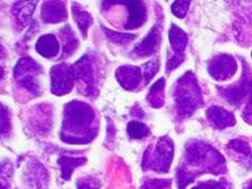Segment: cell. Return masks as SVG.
<instances>
[{
	"instance_id": "obj_32",
	"label": "cell",
	"mask_w": 252,
	"mask_h": 189,
	"mask_svg": "<svg viewBox=\"0 0 252 189\" xmlns=\"http://www.w3.org/2000/svg\"><path fill=\"white\" fill-rule=\"evenodd\" d=\"M199 186L203 189H226L225 182H217V181L200 183Z\"/></svg>"
},
{
	"instance_id": "obj_28",
	"label": "cell",
	"mask_w": 252,
	"mask_h": 189,
	"mask_svg": "<svg viewBox=\"0 0 252 189\" xmlns=\"http://www.w3.org/2000/svg\"><path fill=\"white\" fill-rule=\"evenodd\" d=\"M77 186H78V189H99L100 184L98 180L90 176V177H85V179L79 180Z\"/></svg>"
},
{
	"instance_id": "obj_19",
	"label": "cell",
	"mask_w": 252,
	"mask_h": 189,
	"mask_svg": "<svg viewBox=\"0 0 252 189\" xmlns=\"http://www.w3.org/2000/svg\"><path fill=\"white\" fill-rule=\"evenodd\" d=\"M59 164L62 169V177L65 181H68L70 179L72 174V171L78 168L79 165H82L87 162L85 158H74V157H60L59 158Z\"/></svg>"
},
{
	"instance_id": "obj_29",
	"label": "cell",
	"mask_w": 252,
	"mask_h": 189,
	"mask_svg": "<svg viewBox=\"0 0 252 189\" xmlns=\"http://www.w3.org/2000/svg\"><path fill=\"white\" fill-rule=\"evenodd\" d=\"M170 185L169 180H151L146 182L141 189H165Z\"/></svg>"
},
{
	"instance_id": "obj_33",
	"label": "cell",
	"mask_w": 252,
	"mask_h": 189,
	"mask_svg": "<svg viewBox=\"0 0 252 189\" xmlns=\"http://www.w3.org/2000/svg\"><path fill=\"white\" fill-rule=\"evenodd\" d=\"M242 116L245 119L246 122L249 124H252V92L250 93V99L247 103V105H246V107H245Z\"/></svg>"
},
{
	"instance_id": "obj_23",
	"label": "cell",
	"mask_w": 252,
	"mask_h": 189,
	"mask_svg": "<svg viewBox=\"0 0 252 189\" xmlns=\"http://www.w3.org/2000/svg\"><path fill=\"white\" fill-rule=\"evenodd\" d=\"M102 30H104L107 37L110 39L111 41L114 42V43H120V44L127 43V42L130 41V40H134L136 38V36L133 35V34L117 33V32H113V31L108 30V28H106L104 26H102Z\"/></svg>"
},
{
	"instance_id": "obj_26",
	"label": "cell",
	"mask_w": 252,
	"mask_h": 189,
	"mask_svg": "<svg viewBox=\"0 0 252 189\" xmlns=\"http://www.w3.org/2000/svg\"><path fill=\"white\" fill-rule=\"evenodd\" d=\"M158 61H150L144 66V77L146 83H148L154 76H156V74L158 72Z\"/></svg>"
},
{
	"instance_id": "obj_3",
	"label": "cell",
	"mask_w": 252,
	"mask_h": 189,
	"mask_svg": "<svg viewBox=\"0 0 252 189\" xmlns=\"http://www.w3.org/2000/svg\"><path fill=\"white\" fill-rule=\"evenodd\" d=\"M186 161L191 167H202L210 173H224L225 161L219 151L203 142L189 143L186 150Z\"/></svg>"
},
{
	"instance_id": "obj_2",
	"label": "cell",
	"mask_w": 252,
	"mask_h": 189,
	"mask_svg": "<svg viewBox=\"0 0 252 189\" xmlns=\"http://www.w3.org/2000/svg\"><path fill=\"white\" fill-rule=\"evenodd\" d=\"M174 99L177 112L183 118L189 117L203 105L202 91L198 87L195 76L192 73H187L178 80Z\"/></svg>"
},
{
	"instance_id": "obj_25",
	"label": "cell",
	"mask_w": 252,
	"mask_h": 189,
	"mask_svg": "<svg viewBox=\"0 0 252 189\" xmlns=\"http://www.w3.org/2000/svg\"><path fill=\"white\" fill-rule=\"evenodd\" d=\"M228 147H230L231 150L242 153V154H245V156H247V157H249L251 154V150H250V146L248 145V143H246L242 140L232 141L230 144H228Z\"/></svg>"
},
{
	"instance_id": "obj_36",
	"label": "cell",
	"mask_w": 252,
	"mask_h": 189,
	"mask_svg": "<svg viewBox=\"0 0 252 189\" xmlns=\"http://www.w3.org/2000/svg\"><path fill=\"white\" fill-rule=\"evenodd\" d=\"M0 189H7V187H5L2 183H0Z\"/></svg>"
},
{
	"instance_id": "obj_31",
	"label": "cell",
	"mask_w": 252,
	"mask_h": 189,
	"mask_svg": "<svg viewBox=\"0 0 252 189\" xmlns=\"http://www.w3.org/2000/svg\"><path fill=\"white\" fill-rule=\"evenodd\" d=\"M12 175V165L9 162L0 163V180L8 181Z\"/></svg>"
},
{
	"instance_id": "obj_21",
	"label": "cell",
	"mask_w": 252,
	"mask_h": 189,
	"mask_svg": "<svg viewBox=\"0 0 252 189\" xmlns=\"http://www.w3.org/2000/svg\"><path fill=\"white\" fill-rule=\"evenodd\" d=\"M72 14H73L74 20H76L77 24L80 28V31L82 32L83 37H85L87 36V31L92 25V23H93V19H92L91 14L88 13L87 11L81 9V7H78L77 4L72 5Z\"/></svg>"
},
{
	"instance_id": "obj_4",
	"label": "cell",
	"mask_w": 252,
	"mask_h": 189,
	"mask_svg": "<svg viewBox=\"0 0 252 189\" xmlns=\"http://www.w3.org/2000/svg\"><path fill=\"white\" fill-rule=\"evenodd\" d=\"M173 157L174 144L169 137L165 136L158 140L152 151L150 148L147 151L142 161V167L152 169L158 173H166L170 168Z\"/></svg>"
},
{
	"instance_id": "obj_24",
	"label": "cell",
	"mask_w": 252,
	"mask_h": 189,
	"mask_svg": "<svg viewBox=\"0 0 252 189\" xmlns=\"http://www.w3.org/2000/svg\"><path fill=\"white\" fill-rule=\"evenodd\" d=\"M11 130L10 113L4 105L0 104V136H7Z\"/></svg>"
},
{
	"instance_id": "obj_15",
	"label": "cell",
	"mask_w": 252,
	"mask_h": 189,
	"mask_svg": "<svg viewBox=\"0 0 252 189\" xmlns=\"http://www.w3.org/2000/svg\"><path fill=\"white\" fill-rule=\"evenodd\" d=\"M36 50L43 57L52 59V57L56 56L60 52V43L54 35L48 34V35H43L38 39Z\"/></svg>"
},
{
	"instance_id": "obj_11",
	"label": "cell",
	"mask_w": 252,
	"mask_h": 189,
	"mask_svg": "<svg viewBox=\"0 0 252 189\" xmlns=\"http://www.w3.org/2000/svg\"><path fill=\"white\" fill-rule=\"evenodd\" d=\"M159 41H161V28L157 25L151 28L146 38L134 49L133 53L140 57L151 55L156 52Z\"/></svg>"
},
{
	"instance_id": "obj_30",
	"label": "cell",
	"mask_w": 252,
	"mask_h": 189,
	"mask_svg": "<svg viewBox=\"0 0 252 189\" xmlns=\"http://www.w3.org/2000/svg\"><path fill=\"white\" fill-rule=\"evenodd\" d=\"M185 61V54H175L169 56V59L167 61V71L171 72L176 70L177 67L181 65V63Z\"/></svg>"
},
{
	"instance_id": "obj_17",
	"label": "cell",
	"mask_w": 252,
	"mask_h": 189,
	"mask_svg": "<svg viewBox=\"0 0 252 189\" xmlns=\"http://www.w3.org/2000/svg\"><path fill=\"white\" fill-rule=\"evenodd\" d=\"M169 41L173 53L175 54H183L187 44H188V36L181 28L176 25H171L169 30Z\"/></svg>"
},
{
	"instance_id": "obj_14",
	"label": "cell",
	"mask_w": 252,
	"mask_h": 189,
	"mask_svg": "<svg viewBox=\"0 0 252 189\" xmlns=\"http://www.w3.org/2000/svg\"><path fill=\"white\" fill-rule=\"evenodd\" d=\"M41 18L45 23H60L67 19L65 2L47 1L41 9Z\"/></svg>"
},
{
	"instance_id": "obj_13",
	"label": "cell",
	"mask_w": 252,
	"mask_h": 189,
	"mask_svg": "<svg viewBox=\"0 0 252 189\" xmlns=\"http://www.w3.org/2000/svg\"><path fill=\"white\" fill-rule=\"evenodd\" d=\"M127 5L129 16L126 23V30H136L140 27L147 20V9L142 1H128L121 2Z\"/></svg>"
},
{
	"instance_id": "obj_5",
	"label": "cell",
	"mask_w": 252,
	"mask_h": 189,
	"mask_svg": "<svg viewBox=\"0 0 252 189\" xmlns=\"http://www.w3.org/2000/svg\"><path fill=\"white\" fill-rule=\"evenodd\" d=\"M40 74H41V67L31 57L20 60L14 70V77L18 83L22 88L35 95H39L40 93Z\"/></svg>"
},
{
	"instance_id": "obj_22",
	"label": "cell",
	"mask_w": 252,
	"mask_h": 189,
	"mask_svg": "<svg viewBox=\"0 0 252 189\" xmlns=\"http://www.w3.org/2000/svg\"><path fill=\"white\" fill-rule=\"evenodd\" d=\"M127 133L134 140L144 139L145 136L149 134V128L145 123L139 121H130L127 124Z\"/></svg>"
},
{
	"instance_id": "obj_6",
	"label": "cell",
	"mask_w": 252,
	"mask_h": 189,
	"mask_svg": "<svg viewBox=\"0 0 252 189\" xmlns=\"http://www.w3.org/2000/svg\"><path fill=\"white\" fill-rule=\"evenodd\" d=\"M73 73L71 67L66 64H60L51 70V81H52V92L55 95H65L69 93L73 85Z\"/></svg>"
},
{
	"instance_id": "obj_18",
	"label": "cell",
	"mask_w": 252,
	"mask_h": 189,
	"mask_svg": "<svg viewBox=\"0 0 252 189\" xmlns=\"http://www.w3.org/2000/svg\"><path fill=\"white\" fill-rule=\"evenodd\" d=\"M61 38H62L63 44H64V51H63V55H62V59H63V57L69 56L77 50L79 41L76 35H74L73 31L71 30L70 26L68 25L65 26L61 31Z\"/></svg>"
},
{
	"instance_id": "obj_34",
	"label": "cell",
	"mask_w": 252,
	"mask_h": 189,
	"mask_svg": "<svg viewBox=\"0 0 252 189\" xmlns=\"http://www.w3.org/2000/svg\"><path fill=\"white\" fill-rule=\"evenodd\" d=\"M3 49L1 48V45H0V59H1L2 57V55H3ZM1 61V60H0ZM2 76H3V67H2V65H1V63H0V79L2 78Z\"/></svg>"
},
{
	"instance_id": "obj_12",
	"label": "cell",
	"mask_w": 252,
	"mask_h": 189,
	"mask_svg": "<svg viewBox=\"0 0 252 189\" xmlns=\"http://www.w3.org/2000/svg\"><path fill=\"white\" fill-rule=\"evenodd\" d=\"M116 76L120 84L126 90H135L141 81L140 68L135 66H122L118 68Z\"/></svg>"
},
{
	"instance_id": "obj_8",
	"label": "cell",
	"mask_w": 252,
	"mask_h": 189,
	"mask_svg": "<svg viewBox=\"0 0 252 189\" xmlns=\"http://www.w3.org/2000/svg\"><path fill=\"white\" fill-rule=\"evenodd\" d=\"M72 73L74 79H78L85 84L87 88V95L95 93V77L94 68L89 56H83L72 67Z\"/></svg>"
},
{
	"instance_id": "obj_20",
	"label": "cell",
	"mask_w": 252,
	"mask_h": 189,
	"mask_svg": "<svg viewBox=\"0 0 252 189\" xmlns=\"http://www.w3.org/2000/svg\"><path fill=\"white\" fill-rule=\"evenodd\" d=\"M164 90H165V79L161 78L154 83L150 92L148 94V102L154 108L162 107L164 104Z\"/></svg>"
},
{
	"instance_id": "obj_37",
	"label": "cell",
	"mask_w": 252,
	"mask_h": 189,
	"mask_svg": "<svg viewBox=\"0 0 252 189\" xmlns=\"http://www.w3.org/2000/svg\"><path fill=\"white\" fill-rule=\"evenodd\" d=\"M193 189H203V188H202V187H200V186L198 185L197 187H195V188H193Z\"/></svg>"
},
{
	"instance_id": "obj_27",
	"label": "cell",
	"mask_w": 252,
	"mask_h": 189,
	"mask_svg": "<svg viewBox=\"0 0 252 189\" xmlns=\"http://www.w3.org/2000/svg\"><path fill=\"white\" fill-rule=\"evenodd\" d=\"M190 4H191L190 1H175L173 5H171V11H173V13L177 16V18L182 19L186 16Z\"/></svg>"
},
{
	"instance_id": "obj_35",
	"label": "cell",
	"mask_w": 252,
	"mask_h": 189,
	"mask_svg": "<svg viewBox=\"0 0 252 189\" xmlns=\"http://www.w3.org/2000/svg\"><path fill=\"white\" fill-rule=\"evenodd\" d=\"M246 189H252V181L249 183L247 186H246Z\"/></svg>"
},
{
	"instance_id": "obj_16",
	"label": "cell",
	"mask_w": 252,
	"mask_h": 189,
	"mask_svg": "<svg viewBox=\"0 0 252 189\" xmlns=\"http://www.w3.org/2000/svg\"><path fill=\"white\" fill-rule=\"evenodd\" d=\"M36 4H37V2H35V1L15 2L14 7L12 9V12H13L16 23H18L19 26H21V28L28 25L30 20L32 19L33 11H35Z\"/></svg>"
},
{
	"instance_id": "obj_1",
	"label": "cell",
	"mask_w": 252,
	"mask_h": 189,
	"mask_svg": "<svg viewBox=\"0 0 252 189\" xmlns=\"http://www.w3.org/2000/svg\"><path fill=\"white\" fill-rule=\"evenodd\" d=\"M95 113L83 102L73 101L65 107L62 140L69 144H85L94 139Z\"/></svg>"
},
{
	"instance_id": "obj_10",
	"label": "cell",
	"mask_w": 252,
	"mask_h": 189,
	"mask_svg": "<svg viewBox=\"0 0 252 189\" xmlns=\"http://www.w3.org/2000/svg\"><path fill=\"white\" fill-rule=\"evenodd\" d=\"M206 117L213 123L217 129H225L228 127H233L236 123V119L233 113L228 112L220 106H211L206 112Z\"/></svg>"
},
{
	"instance_id": "obj_9",
	"label": "cell",
	"mask_w": 252,
	"mask_h": 189,
	"mask_svg": "<svg viewBox=\"0 0 252 189\" xmlns=\"http://www.w3.org/2000/svg\"><path fill=\"white\" fill-rule=\"evenodd\" d=\"M222 96L233 106H238L246 95L252 92V80L247 77H243V80L237 85H231V87L222 89Z\"/></svg>"
},
{
	"instance_id": "obj_7",
	"label": "cell",
	"mask_w": 252,
	"mask_h": 189,
	"mask_svg": "<svg viewBox=\"0 0 252 189\" xmlns=\"http://www.w3.org/2000/svg\"><path fill=\"white\" fill-rule=\"evenodd\" d=\"M237 71V64L234 57L227 54H221L214 57L208 65V72L211 77L224 81L232 78Z\"/></svg>"
}]
</instances>
